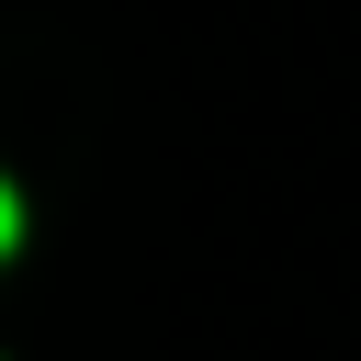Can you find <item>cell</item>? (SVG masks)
Wrapping results in <instances>:
<instances>
[{
  "label": "cell",
  "instance_id": "1",
  "mask_svg": "<svg viewBox=\"0 0 361 361\" xmlns=\"http://www.w3.org/2000/svg\"><path fill=\"white\" fill-rule=\"evenodd\" d=\"M11 237H23V192L0 180V248H11Z\"/></svg>",
  "mask_w": 361,
  "mask_h": 361
}]
</instances>
